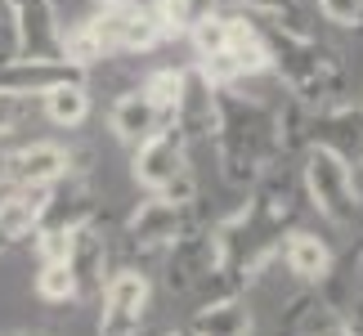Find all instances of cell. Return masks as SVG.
Returning a JSON list of instances; mask_svg holds the SVG:
<instances>
[{"instance_id":"obj_8","label":"cell","mask_w":363,"mask_h":336,"mask_svg":"<svg viewBox=\"0 0 363 336\" xmlns=\"http://www.w3.org/2000/svg\"><path fill=\"white\" fill-rule=\"evenodd\" d=\"M63 81H81V67L67 59H9L0 63V90L5 94H45L50 86Z\"/></svg>"},{"instance_id":"obj_22","label":"cell","mask_w":363,"mask_h":336,"mask_svg":"<svg viewBox=\"0 0 363 336\" xmlns=\"http://www.w3.org/2000/svg\"><path fill=\"white\" fill-rule=\"evenodd\" d=\"M189 36H193L198 59H206V54H225V45H229V18H225V13H206V18H198L189 27Z\"/></svg>"},{"instance_id":"obj_24","label":"cell","mask_w":363,"mask_h":336,"mask_svg":"<svg viewBox=\"0 0 363 336\" xmlns=\"http://www.w3.org/2000/svg\"><path fill=\"white\" fill-rule=\"evenodd\" d=\"M23 117H27V94H5L0 90V135H9Z\"/></svg>"},{"instance_id":"obj_18","label":"cell","mask_w":363,"mask_h":336,"mask_svg":"<svg viewBox=\"0 0 363 336\" xmlns=\"http://www.w3.org/2000/svg\"><path fill=\"white\" fill-rule=\"evenodd\" d=\"M162 23L148 5H130L121 18V32H117V54H135V50H152L162 40Z\"/></svg>"},{"instance_id":"obj_25","label":"cell","mask_w":363,"mask_h":336,"mask_svg":"<svg viewBox=\"0 0 363 336\" xmlns=\"http://www.w3.org/2000/svg\"><path fill=\"white\" fill-rule=\"evenodd\" d=\"M314 336H359V332H354V327H345V323H323Z\"/></svg>"},{"instance_id":"obj_12","label":"cell","mask_w":363,"mask_h":336,"mask_svg":"<svg viewBox=\"0 0 363 336\" xmlns=\"http://www.w3.org/2000/svg\"><path fill=\"white\" fill-rule=\"evenodd\" d=\"M179 224H184V206L171 202V198H148V202H139V211L130 215V242L139 247H166V242H175L179 237Z\"/></svg>"},{"instance_id":"obj_26","label":"cell","mask_w":363,"mask_h":336,"mask_svg":"<svg viewBox=\"0 0 363 336\" xmlns=\"http://www.w3.org/2000/svg\"><path fill=\"white\" fill-rule=\"evenodd\" d=\"M99 5H144V0H99Z\"/></svg>"},{"instance_id":"obj_30","label":"cell","mask_w":363,"mask_h":336,"mask_svg":"<svg viewBox=\"0 0 363 336\" xmlns=\"http://www.w3.org/2000/svg\"><path fill=\"white\" fill-rule=\"evenodd\" d=\"M359 336H363V332H359Z\"/></svg>"},{"instance_id":"obj_14","label":"cell","mask_w":363,"mask_h":336,"mask_svg":"<svg viewBox=\"0 0 363 336\" xmlns=\"http://www.w3.org/2000/svg\"><path fill=\"white\" fill-rule=\"evenodd\" d=\"M193 336H251V310L229 296V301H211L193 314Z\"/></svg>"},{"instance_id":"obj_4","label":"cell","mask_w":363,"mask_h":336,"mask_svg":"<svg viewBox=\"0 0 363 336\" xmlns=\"http://www.w3.org/2000/svg\"><path fill=\"white\" fill-rule=\"evenodd\" d=\"M13 23V59H63V27L54 0H5Z\"/></svg>"},{"instance_id":"obj_23","label":"cell","mask_w":363,"mask_h":336,"mask_svg":"<svg viewBox=\"0 0 363 336\" xmlns=\"http://www.w3.org/2000/svg\"><path fill=\"white\" fill-rule=\"evenodd\" d=\"M318 13L337 27H363V0H318Z\"/></svg>"},{"instance_id":"obj_19","label":"cell","mask_w":363,"mask_h":336,"mask_svg":"<svg viewBox=\"0 0 363 336\" xmlns=\"http://www.w3.org/2000/svg\"><path fill=\"white\" fill-rule=\"evenodd\" d=\"M36 296L50 301V305H67L77 301V278L67 269V260H45L36 274Z\"/></svg>"},{"instance_id":"obj_15","label":"cell","mask_w":363,"mask_h":336,"mask_svg":"<svg viewBox=\"0 0 363 336\" xmlns=\"http://www.w3.org/2000/svg\"><path fill=\"white\" fill-rule=\"evenodd\" d=\"M287 269L296 274V278H305V283H323V278L332 274V251H328V242L318 233L296 229V233L287 237Z\"/></svg>"},{"instance_id":"obj_10","label":"cell","mask_w":363,"mask_h":336,"mask_svg":"<svg viewBox=\"0 0 363 336\" xmlns=\"http://www.w3.org/2000/svg\"><path fill=\"white\" fill-rule=\"evenodd\" d=\"M104 256H108V247H104V237H99V229H94L90 220L77 224V229H67L63 260H67V269L77 278V296L104 287Z\"/></svg>"},{"instance_id":"obj_17","label":"cell","mask_w":363,"mask_h":336,"mask_svg":"<svg viewBox=\"0 0 363 336\" xmlns=\"http://www.w3.org/2000/svg\"><path fill=\"white\" fill-rule=\"evenodd\" d=\"M40 103H45V117L54 125H81L90 117V90L81 86V81H63V86H50L45 94H40Z\"/></svg>"},{"instance_id":"obj_9","label":"cell","mask_w":363,"mask_h":336,"mask_svg":"<svg viewBox=\"0 0 363 336\" xmlns=\"http://www.w3.org/2000/svg\"><path fill=\"white\" fill-rule=\"evenodd\" d=\"M50 198H54V184H18L13 189L9 198L0 202V247L23 242V237L40 224Z\"/></svg>"},{"instance_id":"obj_28","label":"cell","mask_w":363,"mask_h":336,"mask_svg":"<svg viewBox=\"0 0 363 336\" xmlns=\"http://www.w3.org/2000/svg\"><path fill=\"white\" fill-rule=\"evenodd\" d=\"M359 274H363V260H359Z\"/></svg>"},{"instance_id":"obj_27","label":"cell","mask_w":363,"mask_h":336,"mask_svg":"<svg viewBox=\"0 0 363 336\" xmlns=\"http://www.w3.org/2000/svg\"><path fill=\"white\" fill-rule=\"evenodd\" d=\"M166 336H193V332H179V327H175V332H166Z\"/></svg>"},{"instance_id":"obj_21","label":"cell","mask_w":363,"mask_h":336,"mask_svg":"<svg viewBox=\"0 0 363 336\" xmlns=\"http://www.w3.org/2000/svg\"><path fill=\"white\" fill-rule=\"evenodd\" d=\"M184 81H189V72H179V67H162V72H152L144 81V94L166 112V117H171L175 103H179V94H184Z\"/></svg>"},{"instance_id":"obj_11","label":"cell","mask_w":363,"mask_h":336,"mask_svg":"<svg viewBox=\"0 0 363 336\" xmlns=\"http://www.w3.org/2000/svg\"><path fill=\"white\" fill-rule=\"evenodd\" d=\"M72 171V157L59 144H27L5 157V175L13 184H59Z\"/></svg>"},{"instance_id":"obj_2","label":"cell","mask_w":363,"mask_h":336,"mask_svg":"<svg viewBox=\"0 0 363 336\" xmlns=\"http://www.w3.org/2000/svg\"><path fill=\"white\" fill-rule=\"evenodd\" d=\"M264 36V50H269V67L291 86L301 103H323L341 81V63L328 45H318L314 36H305L301 27H291L283 18L274 23H256Z\"/></svg>"},{"instance_id":"obj_29","label":"cell","mask_w":363,"mask_h":336,"mask_svg":"<svg viewBox=\"0 0 363 336\" xmlns=\"http://www.w3.org/2000/svg\"><path fill=\"white\" fill-rule=\"evenodd\" d=\"M0 9H5V0H0Z\"/></svg>"},{"instance_id":"obj_1","label":"cell","mask_w":363,"mask_h":336,"mask_svg":"<svg viewBox=\"0 0 363 336\" xmlns=\"http://www.w3.org/2000/svg\"><path fill=\"white\" fill-rule=\"evenodd\" d=\"M216 148H220V166H225V179L229 184H251L269 152L278 148V130H274V117L269 108H260L256 99H242L233 86H220L216 90Z\"/></svg>"},{"instance_id":"obj_5","label":"cell","mask_w":363,"mask_h":336,"mask_svg":"<svg viewBox=\"0 0 363 336\" xmlns=\"http://www.w3.org/2000/svg\"><path fill=\"white\" fill-rule=\"evenodd\" d=\"M130 171H135V179L144 189L162 193L166 184H175V179L189 171V139L166 121L157 135H148L144 144H135V166Z\"/></svg>"},{"instance_id":"obj_6","label":"cell","mask_w":363,"mask_h":336,"mask_svg":"<svg viewBox=\"0 0 363 336\" xmlns=\"http://www.w3.org/2000/svg\"><path fill=\"white\" fill-rule=\"evenodd\" d=\"M148 310V278L139 269H121L104 287V314H99V336H139Z\"/></svg>"},{"instance_id":"obj_16","label":"cell","mask_w":363,"mask_h":336,"mask_svg":"<svg viewBox=\"0 0 363 336\" xmlns=\"http://www.w3.org/2000/svg\"><path fill=\"white\" fill-rule=\"evenodd\" d=\"M229 59L238 63V77H256V72H269V50H264V36L256 23L247 18H229Z\"/></svg>"},{"instance_id":"obj_3","label":"cell","mask_w":363,"mask_h":336,"mask_svg":"<svg viewBox=\"0 0 363 336\" xmlns=\"http://www.w3.org/2000/svg\"><path fill=\"white\" fill-rule=\"evenodd\" d=\"M305 189H310L314 206L332 224H354V215H359L354 175L341 157H332V152L318 148V144H310V152H305Z\"/></svg>"},{"instance_id":"obj_7","label":"cell","mask_w":363,"mask_h":336,"mask_svg":"<svg viewBox=\"0 0 363 336\" xmlns=\"http://www.w3.org/2000/svg\"><path fill=\"white\" fill-rule=\"evenodd\" d=\"M305 135H310V144L328 148L345 166L363 162V108L354 103H323L318 112H310V130Z\"/></svg>"},{"instance_id":"obj_20","label":"cell","mask_w":363,"mask_h":336,"mask_svg":"<svg viewBox=\"0 0 363 336\" xmlns=\"http://www.w3.org/2000/svg\"><path fill=\"white\" fill-rule=\"evenodd\" d=\"M152 13H157L162 32H189L198 18L211 13V0H157Z\"/></svg>"},{"instance_id":"obj_13","label":"cell","mask_w":363,"mask_h":336,"mask_svg":"<svg viewBox=\"0 0 363 336\" xmlns=\"http://www.w3.org/2000/svg\"><path fill=\"white\" fill-rule=\"evenodd\" d=\"M108 121H113V135L121 139V144L135 148V144H144L148 135H157L171 117H166L144 90H130V94H121V99L113 103V117H108Z\"/></svg>"}]
</instances>
